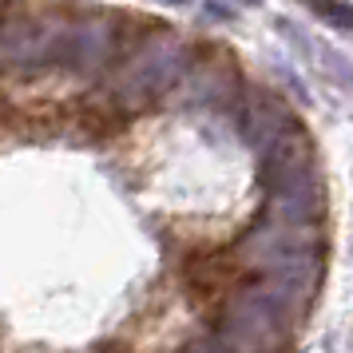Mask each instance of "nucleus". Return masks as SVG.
Wrapping results in <instances>:
<instances>
[{
	"instance_id": "1",
	"label": "nucleus",
	"mask_w": 353,
	"mask_h": 353,
	"mask_svg": "<svg viewBox=\"0 0 353 353\" xmlns=\"http://www.w3.org/2000/svg\"><path fill=\"white\" fill-rule=\"evenodd\" d=\"M314 4V12H321V17H330L334 24H341V28H353V8H345V4H337V0H310Z\"/></svg>"
}]
</instances>
